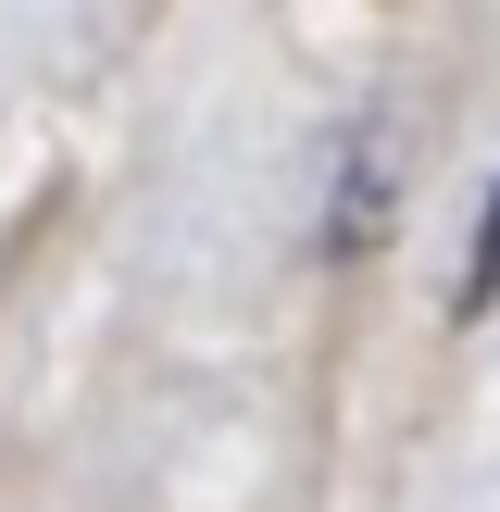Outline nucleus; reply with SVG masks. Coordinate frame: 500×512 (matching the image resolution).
Segmentation results:
<instances>
[{"label": "nucleus", "instance_id": "1", "mask_svg": "<svg viewBox=\"0 0 500 512\" xmlns=\"http://www.w3.org/2000/svg\"><path fill=\"white\" fill-rule=\"evenodd\" d=\"M400 225V138L388 125H363V138L338 150V200H325V250H338V263H363L375 238H388Z\"/></svg>", "mask_w": 500, "mask_h": 512}, {"label": "nucleus", "instance_id": "2", "mask_svg": "<svg viewBox=\"0 0 500 512\" xmlns=\"http://www.w3.org/2000/svg\"><path fill=\"white\" fill-rule=\"evenodd\" d=\"M488 300H500V188H488V213H475V263H463V300H450V313H488Z\"/></svg>", "mask_w": 500, "mask_h": 512}]
</instances>
